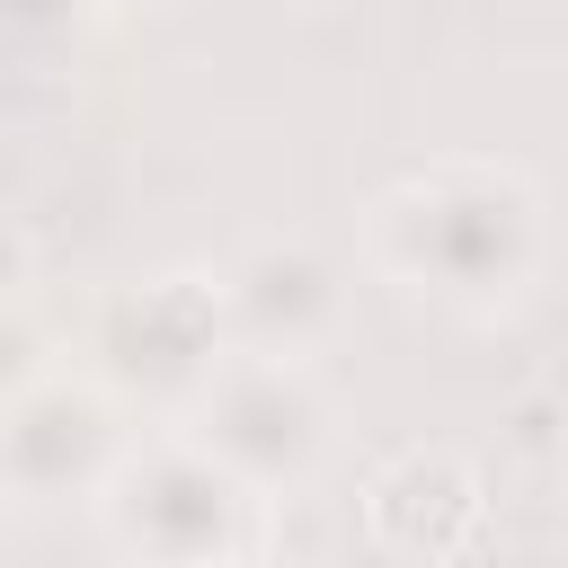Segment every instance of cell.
I'll use <instances>...</instances> for the list:
<instances>
[{
	"mask_svg": "<svg viewBox=\"0 0 568 568\" xmlns=\"http://www.w3.org/2000/svg\"><path fill=\"white\" fill-rule=\"evenodd\" d=\"M178 435L204 444L240 488L293 497V488H311V479L328 470V453H337V399H328L320 364H302V355H248V346H240V355L195 390V408L178 417Z\"/></svg>",
	"mask_w": 568,
	"mask_h": 568,
	"instance_id": "obj_4",
	"label": "cell"
},
{
	"mask_svg": "<svg viewBox=\"0 0 568 568\" xmlns=\"http://www.w3.org/2000/svg\"><path fill=\"white\" fill-rule=\"evenodd\" d=\"M80 346H89V364H80L89 382H106L124 408H169V417H186L195 390L240 355L222 275H204V266H160V275L106 284Z\"/></svg>",
	"mask_w": 568,
	"mask_h": 568,
	"instance_id": "obj_3",
	"label": "cell"
},
{
	"mask_svg": "<svg viewBox=\"0 0 568 568\" xmlns=\"http://www.w3.org/2000/svg\"><path fill=\"white\" fill-rule=\"evenodd\" d=\"M550 257V213L524 169L479 151H435L364 195V266L462 320L515 311Z\"/></svg>",
	"mask_w": 568,
	"mask_h": 568,
	"instance_id": "obj_1",
	"label": "cell"
},
{
	"mask_svg": "<svg viewBox=\"0 0 568 568\" xmlns=\"http://www.w3.org/2000/svg\"><path fill=\"white\" fill-rule=\"evenodd\" d=\"M115 9H133V0H115Z\"/></svg>",
	"mask_w": 568,
	"mask_h": 568,
	"instance_id": "obj_10",
	"label": "cell"
},
{
	"mask_svg": "<svg viewBox=\"0 0 568 568\" xmlns=\"http://www.w3.org/2000/svg\"><path fill=\"white\" fill-rule=\"evenodd\" d=\"M248 568H284V559H248Z\"/></svg>",
	"mask_w": 568,
	"mask_h": 568,
	"instance_id": "obj_9",
	"label": "cell"
},
{
	"mask_svg": "<svg viewBox=\"0 0 568 568\" xmlns=\"http://www.w3.org/2000/svg\"><path fill=\"white\" fill-rule=\"evenodd\" d=\"M222 311H231V337L248 355H320L337 328H346V266L302 240V231H257L240 240L222 266Z\"/></svg>",
	"mask_w": 568,
	"mask_h": 568,
	"instance_id": "obj_6",
	"label": "cell"
},
{
	"mask_svg": "<svg viewBox=\"0 0 568 568\" xmlns=\"http://www.w3.org/2000/svg\"><path fill=\"white\" fill-rule=\"evenodd\" d=\"M488 524V479L462 444H399L364 479V541L390 559H453Z\"/></svg>",
	"mask_w": 568,
	"mask_h": 568,
	"instance_id": "obj_7",
	"label": "cell"
},
{
	"mask_svg": "<svg viewBox=\"0 0 568 568\" xmlns=\"http://www.w3.org/2000/svg\"><path fill=\"white\" fill-rule=\"evenodd\" d=\"M266 506L275 497L240 488L178 426L133 435L115 479L89 497V515H98V532L124 568H248V559H275L266 550Z\"/></svg>",
	"mask_w": 568,
	"mask_h": 568,
	"instance_id": "obj_2",
	"label": "cell"
},
{
	"mask_svg": "<svg viewBox=\"0 0 568 568\" xmlns=\"http://www.w3.org/2000/svg\"><path fill=\"white\" fill-rule=\"evenodd\" d=\"M44 373H53V346H44V328H36V320H27V311L0 293V417H9V408H18V399L44 382Z\"/></svg>",
	"mask_w": 568,
	"mask_h": 568,
	"instance_id": "obj_8",
	"label": "cell"
},
{
	"mask_svg": "<svg viewBox=\"0 0 568 568\" xmlns=\"http://www.w3.org/2000/svg\"><path fill=\"white\" fill-rule=\"evenodd\" d=\"M133 408L89 382V373H44L9 417H0V497L18 506H62V497H98L115 479V462L133 453Z\"/></svg>",
	"mask_w": 568,
	"mask_h": 568,
	"instance_id": "obj_5",
	"label": "cell"
}]
</instances>
